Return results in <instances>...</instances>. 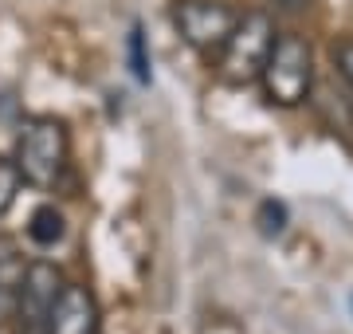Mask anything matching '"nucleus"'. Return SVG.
I'll return each mask as SVG.
<instances>
[{
	"instance_id": "obj_1",
	"label": "nucleus",
	"mask_w": 353,
	"mask_h": 334,
	"mask_svg": "<svg viewBox=\"0 0 353 334\" xmlns=\"http://www.w3.org/2000/svg\"><path fill=\"white\" fill-rule=\"evenodd\" d=\"M67 126L59 122L55 115H36L28 118L20 138H16V169L28 185L36 189H51L55 181L63 177V166H67Z\"/></svg>"
},
{
	"instance_id": "obj_2",
	"label": "nucleus",
	"mask_w": 353,
	"mask_h": 334,
	"mask_svg": "<svg viewBox=\"0 0 353 334\" xmlns=\"http://www.w3.org/2000/svg\"><path fill=\"white\" fill-rule=\"evenodd\" d=\"M259 83H263V95L275 106H299L310 99V87H314V52L303 36H275L271 52H267V63L259 71Z\"/></svg>"
},
{
	"instance_id": "obj_3",
	"label": "nucleus",
	"mask_w": 353,
	"mask_h": 334,
	"mask_svg": "<svg viewBox=\"0 0 353 334\" xmlns=\"http://www.w3.org/2000/svg\"><path fill=\"white\" fill-rule=\"evenodd\" d=\"M275 43V28L263 12H248L240 16V24L232 28L228 43L220 48V79L232 87H248L259 79L267 63V52Z\"/></svg>"
},
{
	"instance_id": "obj_4",
	"label": "nucleus",
	"mask_w": 353,
	"mask_h": 334,
	"mask_svg": "<svg viewBox=\"0 0 353 334\" xmlns=\"http://www.w3.org/2000/svg\"><path fill=\"white\" fill-rule=\"evenodd\" d=\"M173 24L185 36L189 48L196 52H220L232 36V28L240 24V16L220 0H181L173 8Z\"/></svg>"
},
{
	"instance_id": "obj_5",
	"label": "nucleus",
	"mask_w": 353,
	"mask_h": 334,
	"mask_svg": "<svg viewBox=\"0 0 353 334\" xmlns=\"http://www.w3.org/2000/svg\"><path fill=\"white\" fill-rule=\"evenodd\" d=\"M59 287H63V275H59L55 264H48V259L28 264L24 283H20V295H16V311H12L16 319H20V334L43 331L48 307H51V299L59 295Z\"/></svg>"
},
{
	"instance_id": "obj_6",
	"label": "nucleus",
	"mask_w": 353,
	"mask_h": 334,
	"mask_svg": "<svg viewBox=\"0 0 353 334\" xmlns=\"http://www.w3.org/2000/svg\"><path fill=\"white\" fill-rule=\"evenodd\" d=\"M39 334H99V303H94V295L79 283H63L59 295L51 299Z\"/></svg>"
},
{
	"instance_id": "obj_7",
	"label": "nucleus",
	"mask_w": 353,
	"mask_h": 334,
	"mask_svg": "<svg viewBox=\"0 0 353 334\" xmlns=\"http://www.w3.org/2000/svg\"><path fill=\"white\" fill-rule=\"evenodd\" d=\"M28 259L20 252L12 236H0V322L16 311V295H20V283H24Z\"/></svg>"
},
{
	"instance_id": "obj_8",
	"label": "nucleus",
	"mask_w": 353,
	"mask_h": 334,
	"mask_svg": "<svg viewBox=\"0 0 353 334\" xmlns=\"http://www.w3.org/2000/svg\"><path fill=\"white\" fill-rule=\"evenodd\" d=\"M63 232H67V224H63V213L55 205H43V208H36L32 213V224H28V236L36 240L39 248H51V244H59L63 240Z\"/></svg>"
},
{
	"instance_id": "obj_9",
	"label": "nucleus",
	"mask_w": 353,
	"mask_h": 334,
	"mask_svg": "<svg viewBox=\"0 0 353 334\" xmlns=\"http://www.w3.org/2000/svg\"><path fill=\"white\" fill-rule=\"evenodd\" d=\"M20 185H24V177H20L16 161H12V157H0V217H4V213L16 205Z\"/></svg>"
},
{
	"instance_id": "obj_10",
	"label": "nucleus",
	"mask_w": 353,
	"mask_h": 334,
	"mask_svg": "<svg viewBox=\"0 0 353 334\" xmlns=\"http://www.w3.org/2000/svg\"><path fill=\"white\" fill-rule=\"evenodd\" d=\"M255 224H259L263 236H283V228H287V208L279 205V201H263L259 213H255Z\"/></svg>"
},
{
	"instance_id": "obj_11",
	"label": "nucleus",
	"mask_w": 353,
	"mask_h": 334,
	"mask_svg": "<svg viewBox=\"0 0 353 334\" xmlns=\"http://www.w3.org/2000/svg\"><path fill=\"white\" fill-rule=\"evenodd\" d=\"M130 71L138 83H150V55H145V36L138 24L130 28Z\"/></svg>"
},
{
	"instance_id": "obj_12",
	"label": "nucleus",
	"mask_w": 353,
	"mask_h": 334,
	"mask_svg": "<svg viewBox=\"0 0 353 334\" xmlns=\"http://www.w3.org/2000/svg\"><path fill=\"white\" fill-rule=\"evenodd\" d=\"M330 55H334V67H338V75L353 87V39H338V43L330 48Z\"/></svg>"
},
{
	"instance_id": "obj_13",
	"label": "nucleus",
	"mask_w": 353,
	"mask_h": 334,
	"mask_svg": "<svg viewBox=\"0 0 353 334\" xmlns=\"http://www.w3.org/2000/svg\"><path fill=\"white\" fill-rule=\"evenodd\" d=\"M267 4H275V8H287V12H299V8H306V0H267Z\"/></svg>"
}]
</instances>
